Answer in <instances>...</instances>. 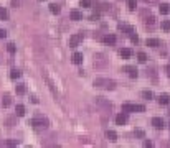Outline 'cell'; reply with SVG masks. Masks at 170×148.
Masks as SVG:
<instances>
[{
    "label": "cell",
    "instance_id": "1f68e13d",
    "mask_svg": "<svg viewBox=\"0 0 170 148\" xmlns=\"http://www.w3.org/2000/svg\"><path fill=\"white\" fill-rule=\"evenodd\" d=\"M134 135H135V137H139V138H144V137H145L144 130H140V128H135V130H134Z\"/></svg>",
    "mask_w": 170,
    "mask_h": 148
},
{
    "label": "cell",
    "instance_id": "ac0fdd59",
    "mask_svg": "<svg viewBox=\"0 0 170 148\" xmlns=\"http://www.w3.org/2000/svg\"><path fill=\"white\" fill-rule=\"evenodd\" d=\"M147 46L157 48V46H160V40H157V38H149V40H147Z\"/></svg>",
    "mask_w": 170,
    "mask_h": 148
},
{
    "label": "cell",
    "instance_id": "7c38bea8",
    "mask_svg": "<svg viewBox=\"0 0 170 148\" xmlns=\"http://www.w3.org/2000/svg\"><path fill=\"white\" fill-rule=\"evenodd\" d=\"M119 54H120V58H122V59H129V58H131L134 53H132L131 48H122V49L119 51Z\"/></svg>",
    "mask_w": 170,
    "mask_h": 148
},
{
    "label": "cell",
    "instance_id": "d6986e66",
    "mask_svg": "<svg viewBox=\"0 0 170 148\" xmlns=\"http://www.w3.org/2000/svg\"><path fill=\"white\" fill-rule=\"evenodd\" d=\"M15 112H17V115H18V117H23V115H25V106L18 104V106L15 107Z\"/></svg>",
    "mask_w": 170,
    "mask_h": 148
},
{
    "label": "cell",
    "instance_id": "ffe728a7",
    "mask_svg": "<svg viewBox=\"0 0 170 148\" xmlns=\"http://www.w3.org/2000/svg\"><path fill=\"white\" fill-rule=\"evenodd\" d=\"M106 137L109 138L111 141H116L117 140V133L114 130H106Z\"/></svg>",
    "mask_w": 170,
    "mask_h": 148
},
{
    "label": "cell",
    "instance_id": "60d3db41",
    "mask_svg": "<svg viewBox=\"0 0 170 148\" xmlns=\"http://www.w3.org/2000/svg\"><path fill=\"white\" fill-rule=\"evenodd\" d=\"M18 4H20L18 0H12V5H13V7H18Z\"/></svg>",
    "mask_w": 170,
    "mask_h": 148
},
{
    "label": "cell",
    "instance_id": "9c48e42d",
    "mask_svg": "<svg viewBox=\"0 0 170 148\" xmlns=\"http://www.w3.org/2000/svg\"><path fill=\"white\" fill-rule=\"evenodd\" d=\"M152 125H154V128H157V130H162V128L165 127V123H163V120L160 119V117H154V119H152Z\"/></svg>",
    "mask_w": 170,
    "mask_h": 148
},
{
    "label": "cell",
    "instance_id": "7a4b0ae2",
    "mask_svg": "<svg viewBox=\"0 0 170 148\" xmlns=\"http://www.w3.org/2000/svg\"><path fill=\"white\" fill-rule=\"evenodd\" d=\"M92 64H94V67L101 69V67H106L107 64H109V59H107V56L104 53H98V54H94V61H92Z\"/></svg>",
    "mask_w": 170,
    "mask_h": 148
},
{
    "label": "cell",
    "instance_id": "44dd1931",
    "mask_svg": "<svg viewBox=\"0 0 170 148\" xmlns=\"http://www.w3.org/2000/svg\"><path fill=\"white\" fill-rule=\"evenodd\" d=\"M15 91H17L18 95H21V94H25V92H27V87H25V84H21V82H20V84H17Z\"/></svg>",
    "mask_w": 170,
    "mask_h": 148
},
{
    "label": "cell",
    "instance_id": "6da1fadb",
    "mask_svg": "<svg viewBox=\"0 0 170 148\" xmlns=\"http://www.w3.org/2000/svg\"><path fill=\"white\" fill-rule=\"evenodd\" d=\"M94 86L99 89H106V91H114L116 89V81L107 79V78H98L94 79Z\"/></svg>",
    "mask_w": 170,
    "mask_h": 148
},
{
    "label": "cell",
    "instance_id": "f1b7e54d",
    "mask_svg": "<svg viewBox=\"0 0 170 148\" xmlns=\"http://www.w3.org/2000/svg\"><path fill=\"white\" fill-rule=\"evenodd\" d=\"M91 2H92V0H81L79 5H81L83 8H89V7H91Z\"/></svg>",
    "mask_w": 170,
    "mask_h": 148
},
{
    "label": "cell",
    "instance_id": "d4e9b609",
    "mask_svg": "<svg viewBox=\"0 0 170 148\" xmlns=\"http://www.w3.org/2000/svg\"><path fill=\"white\" fill-rule=\"evenodd\" d=\"M127 7L131 12H134L135 7H137V0H127Z\"/></svg>",
    "mask_w": 170,
    "mask_h": 148
},
{
    "label": "cell",
    "instance_id": "e0dca14e",
    "mask_svg": "<svg viewBox=\"0 0 170 148\" xmlns=\"http://www.w3.org/2000/svg\"><path fill=\"white\" fill-rule=\"evenodd\" d=\"M12 104V95L10 94H5L4 97H2V106L4 107H8Z\"/></svg>",
    "mask_w": 170,
    "mask_h": 148
},
{
    "label": "cell",
    "instance_id": "836d02e7",
    "mask_svg": "<svg viewBox=\"0 0 170 148\" xmlns=\"http://www.w3.org/2000/svg\"><path fill=\"white\" fill-rule=\"evenodd\" d=\"M7 145H8V147H17V145H18V140H8Z\"/></svg>",
    "mask_w": 170,
    "mask_h": 148
},
{
    "label": "cell",
    "instance_id": "8992f818",
    "mask_svg": "<svg viewBox=\"0 0 170 148\" xmlns=\"http://www.w3.org/2000/svg\"><path fill=\"white\" fill-rule=\"evenodd\" d=\"M83 38H84L83 33H76V35H73L69 38V48H76V46L79 45V41H83Z\"/></svg>",
    "mask_w": 170,
    "mask_h": 148
},
{
    "label": "cell",
    "instance_id": "30bf717a",
    "mask_svg": "<svg viewBox=\"0 0 170 148\" xmlns=\"http://www.w3.org/2000/svg\"><path fill=\"white\" fill-rule=\"evenodd\" d=\"M117 28H119L120 32L129 33V35H132V33H134V26H131V25H127V23H119V25H117Z\"/></svg>",
    "mask_w": 170,
    "mask_h": 148
},
{
    "label": "cell",
    "instance_id": "ba28073f",
    "mask_svg": "<svg viewBox=\"0 0 170 148\" xmlns=\"http://www.w3.org/2000/svg\"><path fill=\"white\" fill-rule=\"evenodd\" d=\"M122 71H126V73L129 74V78H132V79H135V78H137V74H139V71H137V67H135V66H124V67H122Z\"/></svg>",
    "mask_w": 170,
    "mask_h": 148
},
{
    "label": "cell",
    "instance_id": "4dcf8cb0",
    "mask_svg": "<svg viewBox=\"0 0 170 148\" xmlns=\"http://www.w3.org/2000/svg\"><path fill=\"white\" fill-rule=\"evenodd\" d=\"M144 23L145 25H154V23H155V17H152V15H150V17H147L144 20Z\"/></svg>",
    "mask_w": 170,
    "mask_h": 148
},
{
    "label": "cell",
    "instance_id": "d590c367",
    "mask_svg": "<svg viewBox=\"0 0 170 148\" xmlns=\"http://www.w3.org/2000/svg\"><path fill=\"white\" fill-rule=\"evenodd\" d=\"M4 38H7V32L0 28V40H4Z\"/></svg>",
    "mask_w": 170,
    "mask_h": 148
},
{
    "label": "cell",
    "instance_id": "52a82bcc",
    "mask_svg": "<svg viewBox=\"0 0 170 148\" xmlns=\"http://www.w3.org/2000/svg\"><path fill=\"white\" fill-rule=\"evenodd\" d=\"M127 120H129V115H127V112H124V110L116 115V123H117V125H126Z\"/></svg>",
    "mask_w": 170,
    "mask_h": 148
},
{
    "label": "cell",
    "instance_id": "ab89813d",
    "mask_svg": "<svg viewBox=\"0 0 170 148\" xmlns=\"http://www.w3.org/2000/svg\"><path fill=\"white\" fill-rule=\"evenodd\" d=\"M165 73H167V76H169V78H170V64H169V66L165 67Z\"/></svg>",
    "mask_w": 170,
    "mask_h": 148
},
{
    "label": "cell",
    "instance_id": "4316f807",
    "mask_svg": "<svg viewBox=\"0 0 170 148\" xmlns=\"http://www.w3.org/2000/svg\"><path fill=\"white\" fill-rule=\"evenodd\" d=\"M142 97H144L145 100H150V99L154 97V94H152V91H144L142 92Z\"/></svg>",
    "mask_w": 170,
    "mask_h": 148
},
{
    "label": "cell",
    "instance_id": "603a6c76",
    "mask_svg": "<svg viewBox=\"0 0 170 148\" xmlns=\"http://www.w3.org/2000/svg\"><path fill=\"white\" fill-rule=\"evenodd\" d=\"M7 18H8V10L0 7V20H7Z\"/></svg>",
    "mask_w": 170,
    "mask_h": 148
},
{
    "label": "cell",
    "instance_id": "484cf974",
    "mask_svg": "<svg viewBox=\"0 0 170 148\" xmlns=\"http://www.w3.org/2000/svg\"><path fill=\"white\" fill-rule=\"evenodd\" d=\"M137 59H139V63H145L149 58H147V54H145V53H142V51H140V53H137Z\"/></svg>",
    "mask_w": 170,
    "mask_h": 148
},
{
    "label": "cell",
    "instance_id": "2e32d148",
    "mask_svg": "<svg viewBox=\"0 0 170 148\" xmlns=\"http://www.w3.org/2000/svg\"><path fill=\"white\" fill-rule=\"evenodd\" d=\"M83 59H84V58H83V53H75L73 58H71V61H73L75 64H81Z\"/></svg>",
    "mask_w": 170,
    "mask_h": 148
},
{
    "label": "cell",
    "instance_id": "5b68a950",
    "mask_svg": "<svg viewBox=\"0 0 170 148\" xmlns=\"http://www.w3.org/2000/svg\"><path fill=\"white\" fill-rule=\"evenodd\" d=\"M94 102H96V106L103 107V109H106V110H111V109H112V104H111L107 99H104V97H96Z\"/></svg>",
    "mask_w": 170,
    "mask_h": 148
},
{
    "label": "cell",
    "instance_id": "b9f144b4",
    "mask_svg": "<svg viewBox=\"0 0 170 148\" xmlns=\"http://www.w3.org/2000/svg\"><path fill=\"white\" fill-rule=\"evenodd\" d=\"M169 115H170V110H169Z\"/></svg>",
    "mask_w": 170,
    "mask_h": 148
},
{
    "label": "cell",
    "instance_id": "f546056e",
    "mask_svg": "<svg viewBox=\"0 0 170 148\" xmlns=\"http://www.w3.org/2000/svg\"><path fill=\"white\" fill-rule=\"evenodd\" d=\"M7 51H8V53H12V54H13L15 51H17V46H15L13 43H8V45H7Z\"/></svg>",
    "mask_w": 170,
    "mask_h": 148
},
{
    "label": "cell",
    "instance_id": "277c9868",
    "mask_svg": "<svg viewBox=\"0 0 170 148\" xmlns=\"http://www.w3.org/2000/svg\"><path fill=\"white\" fill-rule=\"evenodd\" d=\"M122 110L124 112H145V107L140 106V104H122Z\"/></svg>",
    "mask_w": 170,
    "mask_h": 148
},
{
    "label": "cell",
    "instance_id": "cb8c5ba5",
    "mask_svg": "<svg viewBox=\"0 0 170 148\" xmlns=\"http://www.w3.org/2000/svg\"><path fill=\"white\" fill-rule=\"evenodd\" d=\"M20 76H21L20 69H12V71H10V78H12V79H18Z\"/></svg>",
    "mask_w": 170,
    "mask_h": 148
},
{
    "label": "cell",
    "instance_id": "83f0119b",
    "mask_svg": "<svg viewBox=\"0 0 170 148\" xmlns=\"http://www.w3.org/2000/svg\"><path fill=\"white\" fill-rule=\"evenodd\" d=\"M162 30L163 32H170V20H163L162 21Z\"/></svg>",
    "mask_w": 170,
    "mask_h": 148
},
{
    "label": "cell",
    "instance_id": "3957f363",
    "mask_svg": "<svg viewBox=\"0 0 170 148\" xmlns=\"http://www.w3.org/2000/svg\"><path fill=\"white\" fill-rule=\"evenodd\" d=\"M30 125H32V127H35V128H48L50 122H48V119H46V117L38 115V117H35V119L30 120Z\"/></svg>",
    "mask_w": 170,
    "mask_h": 148
},
{
    "label": "cell",
    "instance_id": "8d00e7d4",
    "mask_svg": "<svg viewBox=\"0 0 170 148\" xmlns=\"http://www.w3.org/2000/svg\"><path fill=\"white\" fill-rule=\"evenodd\" d=\"M144 147H145V148H150V147H152V141H150V140H145V141H144Z\"/></svg>",
    "mask_w": 170,
    "mask_h": 148
},
{
    "label": "cell",
    "instance_id": "4fadbf2b",
    "mask_svg": "<svg viewBox=\"0 0 170 148\" xmlns=\"http://www.w3.org/2000/svg\"><path fill=\"white\" fill-rule=\"evenodd\" d=\"M69 17H71V20H75V21L83 20V13H81L79 10H71V12H69Z\"/></svg>",
    "mask_w": 170,
    "mask_h": 148
},
{
    "label": "cell",
    "instance_id": "8fae6325",
    "mask_svg": "<svg viewBox=\"0 0 170 148\" xmlns=\"http://www.w3.org/2000/svg\"><path fill=\"white\" fill-rule=\"evenodd\" d=\"M159 104H160V106H169V104H170V94H167V92L160 94L159 95Z\"/></svg>",
    "mask_w": 170,
    "mask_h": 148
},
{
    "label": "cell",
    "instance_id": "d6a6232c",
    "mask_svg": "<svg viewBox=\"0 0 170 148\" xmlns=\"http://www.w3.org/2000/svg\"><path fill=\"white\" fill-rule=\"evenodd\" d=\"M99 18H101V13H99V12H96V13H92L91 17H89V20H91V21H96V20H99Z\"/></svg>",
    "mask_w": 170,
    "mask_h": 148
},
{
    "label": "cell",
    "instance_id": "e575fe53",
    "mask_svg": "<svg viewBox=\"0 0 170 148\" xmlns=\"http://www.w3.org/2000/svg\"><path fill=\"white\" fill-rule=\"evenodd\" d=\"M131 41H132V43H139V36L132 33V35H131Z\"/></svg>",
    "mask_w": 170,
    "mask_h": 148
},
{
    "label": "cell",
    "instance_id": "f35d334b",
    "mask_svg": "<svg viewBox=\"0 0 170 148\" xmlns=\"http://www.w3.org/2000/svg\"><path fill=\"white\" fill-rule=\"evenodd\" d=\"M142 2H145V4H155V2H159V0H142Z\"/></svg>",
    "mask_w": 170,
    "mask_h": 148
},
{
    "label": "cell",
    "instance_id": "5bb4252c",
    "mask_svg": "<svg viewBox=\"0 0 170 148\" xmlns=\"http://www.w3.org/2000/svg\"><path fill=\"white\" fill-rule=\"evenodd\" d=\"M116 35H106V36H104V38H103V41L104 43H106V45H111V46H112V45H116Z\"/></svg>",
    "mask_w": 170,
    "mask_h": 148
},
{
    "label": "cell",
    "instance_id": "7402d4cb",
    "mask_svg": "<svg viewBox=\"0 0 170 148\" xmlns=\"http://www.w3.org/2000/svg\"><path fill=\"white\" fill-rule=\"evenodd\" d=\"M50 12H51V13H55V15H58V13L61 12L60 5H58V4H51V5H50Z\"/></svg>",
    "mask_w": 170,
    "mask_h": 148
},
{
    "label": "cell",
    "instance_id": "9a60e30c",
    "mask_svg": "<svg viewBox=\"0 0 170 148\" xmlns=\"http://www.w3.org/2000/svg\"><path fill=\"white\" fill-rule=\"evenodd\" d=\"M159 10H160V13H162V15H169L170 13V4H165V2L160 4L159 5Z\"/></svg>",
    "mask_w": 170,
    "mask_h": 148
},
{
    "label": "cell",
    "instance_id": "74e56055",
    "mask_svg": "<svg viewBox=\"0 0 170 148\" xmlns=\"http://www.w3.org/2000/svg\"><path fill=\"white\" fill-rule=\"evenodd\" d=\"M30 99H32L33 104H38V97H36V95H30Z\"/></svg>",
    "mask_w": 170,
    "mask_h": 148
}]
</instances>
